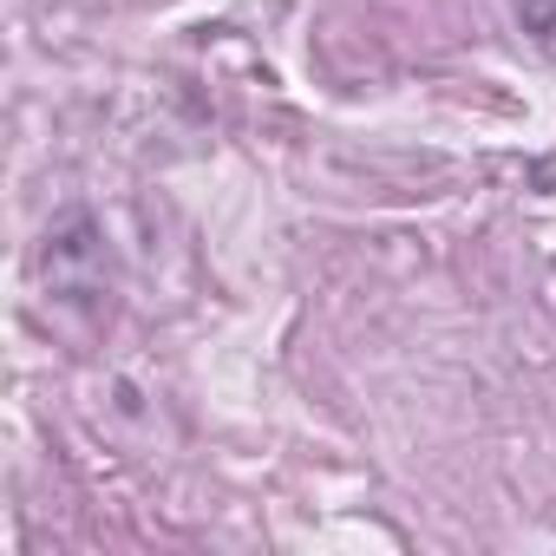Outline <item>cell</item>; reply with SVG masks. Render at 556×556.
<instances>
[{
  "instance_id": "cell-1",
  "label": "cell",
  "mask_w": 556,
  "mask_h": 556,
  "mask_svg": "<svg viewBox=\"0 0 556 556\" xmlns=\"http://www.w3.org/2000/svg\"><path fill=\"white\" fill-rule=\"evenodd\" d=\"M40 275H47V289L66 295V302H92L99 295V275H105V236L86 210L60 216L47 229V249H40Z\"/></svg>"
}]
</instances>
